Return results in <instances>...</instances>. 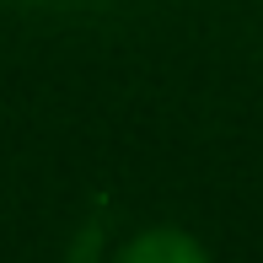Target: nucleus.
<instances>
[{
	"mask_svg": "<svg viewBox=\"0 0 263 263\" xmlns=\"http://www.w3.org/2000/svg\"><path fill=\"white\" fill-rule=\"evenodd\" d=\"M113 263H215V253L199 242L188 226H140L135 236L118 242Z\"/></svg>",
	"mask_w": 263,
	"mask_h": 263,
	"instance_id": "nucleus-1",
	"label": "nucleus"
}]
</instances>
